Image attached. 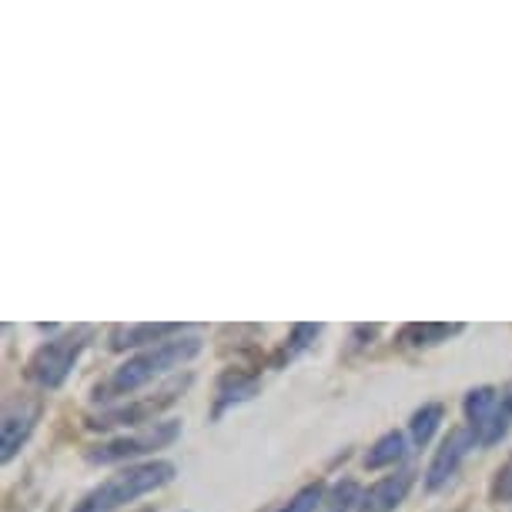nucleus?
I'll return each instance as SVG.
<instances>
[{
  "label": "nucleus",
  "mask_w": 512,
  "mask_h": 512,
  "mask_svg": "<svg viewBox=\"0 0 512 512\" xmlns=\"http://www.w3.org/2000/svg\"><path fill=\"white\" fill-rule=\"evenodd\" d=\"M405 452H409V442H405L402 432H385V436H379L369 446V452H365L362 466L365 469H392L395 462L405 459Z\"/></svg>",
  "instance_id": "14"
},
{
  "label": "nucleus",
  "mask_w": 512,
  "mask_h": 512,
  "mask_svg": "<svg viewBox=\"0 0 512 512\" xmlns=\"http://www.w3.org/2000/svg\"><path fill=\"white\" fill-rule=\"evenodd\" d=\"M188 325L181 322H138V325H114L108 332V349L111 352H128V349H154V345L168 342V338L185 335Z\"/></svg>",
  "instance_id": "9"
},
{
  "label": "nucleus",
  "mask_w": 512,
  "mask_h": 512,
  "mask_svg": "<svg viewBox=\"0 0 512 512\" xmlns=\"http://www.w3.org/2000/svg\"><path fill=\"white\" fill-rule=\"evenodd\" d=\"M41 399H7L4 405V419H0V462H11L17 452L27 446V439L34 436L37 422H41Z\"/></svg>",
  "instance_id": "7"
},
{
  "label": "nucleus",
  "mask_w": 512,
  "mask_h": 512,
  "mask_svg": "<svg viewBox=\"0 0 512 512\" xmlns=\"http://www.w3.org/2000/svg\"><path fill=\"white\" fill-rule=\"evenodd\" d=\"M496 402H499V389L496 385H479V389H472L466 395V402H462V415H466V425L472 429V436H482V429L489 425L492 412H496Z\"/></svg>",
  "instance_id": "12"
},
{
  "label": "nucleus",
  "mask_w": 512,
  "mask_h": 512,
  "mask_svg": "<svg viewBox=\"0 0 512 512\" xmlns=\"http://www.w3.org/2000/svg\"><path fill=\"white\" fill-rule=\"evenodd\" d=\"M412 486H415V469H399V472H392V476H382L379 482H372V486L362 492L359 509L355 512H395L409 499Z\"/></svg>",
  "instance_id": "10"
},
{
  "label": "nucleus",
  "mask_w": 512,
  "mask_h": 512,
  "mask_svg": "<svg viewBox=\"0 0 512 512\" xmlns=\"http://www.w3.org/2000/svg\"><path fill=\"white\" fill-rule=\"evenodd\" d=\"M476 446H479V439L472 436L469 425H456V429H449V436L439 442L436 456L429 459V469H425V492L446 489L449 482L456 479L462 462H466V456Z\"/></svg>",
  "instance_id": "6"
},
{
  "label": "nucleus",
  "mask_w": 512,
  "mask_h": 512,
  "mask_svg": "<svg viewBox=\"0 0 512 512\" xmlns=\"http://www.w3.org/2000/svg\"><path fill=\"white\" fill-rule=\"evenodd\" d=\"M91 338H94L91 325H77V328H67L61 335L47 338V342L37 345L31 359H27L24 375L47 392L61 389L67 382V375L74 372L77 359H81L84 349L91 345Z\"/></svg>",
  "instance_id": "3"
},
{
  "label": "nucleus",
  "mask_w": 512,
  "mask_h": 512,
  "mask_svg": "<svg viewBox=\"0 0 512 512\" xmlns=\"http://www.w3.org/2000/svg\"><path fill=\"white\" fill-rule=\"evenodd\" d=\"M509 429H512V382H506V385H502V389H499L496 412H492L489 425H486V429H482L479 446H482V449L499 446V442L509 436Z\"/></svg>",
  "instance_id": "16"
},
{
  "label": "nucleus",
  "mask_w": 512,
  "mask_h": 512,
  "mask_svg": "<svg viewBox=\"0 0 512 512\" xmlns=\"http://www.w3.org/2000/svg\"><path fill=\"white\" fill-rule=\"evenodd\" d=\"M181 439V419H161L148 425V429H138V432H124V436H114L108 442H98L91 446L84 456L94 466H118V462H131V459H141V456H151L158 449H168L175 446Z\"/></svg>",
  "instance_id": "5"
},
{
  "label": "nucleus",
  "mask_w": 512,
  "mask_h": 512,
  "mask_svg": "<svg viewBox=\"0 0 512 512\" xmlns=\"http://www.w3.org/2000/svg\"><path fill=\"white\" fill-rule=\"evenodd\" d=\"M175 462L168 459H151L138 462V466H124L114 476H108L101 486H94L81 502H74L71 512H118L131 506L134 499L148 496V492L168 486L175 479Z\"/></svg>",
  "instance_id": "2"
},
{
  "label": "nucleus",
  "mask_w": 512,
  "mask_h": 512,
  "mask_svg": "<svg viewBox=\"0 0 512 512\" xmlns=\"http://www.w3.org/2000/svg\"><path fill=\"white\" fill-rule=\"evenodd\" d=\"M359 499H362L359 482H355V479H342L332 492H328L322 512H355V509H359Z\"/></svg>",
  "instance_id": "18"
},
{
  "label": "nucleus",
  "mask_w": 512,
  "mask_h": 512,
  "mask_svg": "<svg viewBox=\"0 0 512 512\" xmlns=\"http://www.w3.org/2000/svg\"><path fill=\"white\" fill-rule=\"evenodd\" d=\"M489 499L496 502V506H502V502H512V456L506 459V466H502L496 476H492Z\"/></svg>",
  "instance_id": "19"
},
{
  "label": "nucleus",
  "mask_w": 512,
  "mask_h": 512,
  "mask_svg": "<svg viewBox=\"0 0 512 512\" xmlns=\"http://www.w3.org/2000/svg\"><path fill=\"white\" fill-rule=\"evenodd\" d=\"M205 349V338L201 335H178V338H168V342L154 345V349H144L138 355H131L128 362H121L108 379L94 385L91 399L94 402H118V399H128L144 385H151L154 379L161 375L181 369L188 365L195 355H201Z\"/></svg>",
  "instance_id": "1"
},
{
  "label": "nucleus",
  "mask_w": 512,
  "mask_h": 512,
  "mask_svg": "<svg viewBox=\"0 0 512 512\" xmlns=\"http://www.w3.org/2000/svg\"><path fill=\"white\" fill-rule=\"evenodd\" d=\"M322 335V325H312V322H298V325H292V332H288V338L282 345L275 349V355H272V369H285V365H292L298 355L302 352H308L315 345V338Z\"/></svg>",
  "instance_id": "13"
},
{
  "label": "nucleus",
  "mask_w": 512,
  "mask_h": 512,
  "mask_svg": "<svg viewBox=\"0 0 512 512\" xmlns=\"http://www.w3.org/2000/svg\"><path fill=\"white\" fill-rule=\"evenodd\" d=\"M466 332V325L462 322H409L402 325L399 332H395V345L399 349H436V345L449 342V338H456Z\"/></svg>",
  "instance_id": "11"
},
{
  "label": "nucleus",
  "mask_w": 512,
  "mask_h": 512,
  "mask_svg": "<svg viewBox=\"0 0 512 512\" xmlns=\"http://www.w3.org/2000/svg\"><path fill=\"white\" fill-rule=\"evenodd\" d=\"M258 389H262V375H258L255 369H241V365H231V369L221 372L218 382H215V395H211L208 419L218 422L225 412L238 409V405H245V402L255 399Z\"/></svg>",
  "instance_id": "8"
},
{
  "label": "nucleus",
  "mask_w": 512,
  "mask_h": 512,
  "mask_svg": "<svg viewBox=\"0 0 512 512\" xmlns=\"http://www.w3.org/2000/svg\"><path fill=\"white\" fill-rule=\"evenodd\" d=\"M188 385H191V372L175 375V379H168L158 392L144 395V399H131V402H121V405H108V409H101L98 415H91L88 429H94V432H111V429H138V425H144V429H148V425L161 422L158 415L168 412L171 405H175L181 395L188 392Z\"/></svg>",
  "instance_id": "4"
},
{
  "label": "nucleus",
  "mask_w": 512,
  "mask_h": 512,
  "mask_svg": "<svg viewBox=\"0 0 512 512\" xmlns=\"http://www.w3.org/2000/svg\"><path fill=\"white\" fill-rule=\"evenodd\" d=\"M379 335V325H355L352 328V342L355 349H365V345H372V338Z\"/></svg>",
  "instance_id": "20"
},
{
  "label": "nucleus",
  "mask_w": 512,
  "mask_h": 512,
  "mask_svg": "<svg viewBox=\"0 0 512 512\" xmlns=\"http://www.w3.org/2000/svg\"><path fill=\"white\" fill-rule=\"evenodd\" d=\"M141 512H154V509H141Z\"/></svg>",
  "instance_id": "21"
},
{
  "label": "nucleus",
  "mask_w": 512,
  "mask_h": 512,
  "mask_svg": "<svg viewBox=\"0 0 512 512\" xmlns=\"http://www.w3.org/2000/svg\"><path fill=\"white\" fill-rule=\"evenodd\" d=\"M442 422H446V405H442V402H425L422 409H415L412 419H409V439H412V446L415 449L429 446Z\"/></svg>",
  "instance_id": "15"
},
{
  "label": "nucleus",
  "mask_w": 512,
  "mask_h": 512,
  "mask_svg": "<svg viewBox=\"0 0 512 512\" xmlns=\"http://www.w3.org/2000/svg\"><path fill=\"white\" fill-rule=\"evenodd\" d=\"M325 499H328L325 482H308V486L298 489L295 496L288 499L278 512H318V509L325 506Z\"/></svg>",
  "instance_id": "17"
}]
</instances>
